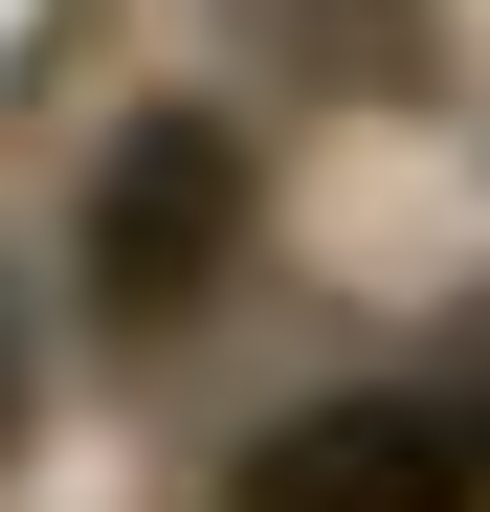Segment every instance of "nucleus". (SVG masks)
Masks as SVG:
<instances>
[{"label":"nucleus","instance_id":"1","mask_svg":"<svg viewBox=\"0 0 490 512\" xmlns=\"http://www.w3.org/2000/svg\"><path fill=\"white\" fill-rule=\"evenodd\" d=\"M223 245H245V134H223V112H134V134L90 156V312L179 334V312L223 290Z\"/></svg>","mask_w":490,"mask_h":512},{"label":"nucleus","instance_id":"2","mask_svg":"<svg viewBox=\"0 0 490 512\" xmlns=\"http://www.w3.org/2000/svg\"><path fill=\"white\" fill-rule=\"evenodd\" d=\"M223 512H490V423H468V379L312 401V423H268V446L223 468Z\"/></svg>","mask_w":490,"mask_h":512},{"label":"nucleus","instance_id":"3","mask_svg":"<svg viewBox=\"0 0 490 512\" xmlns=\"http://www.w3.org/2000/svg\"><path fill=\"white\" fill-rule=\"evenodd\" d=\"M0 446H23V290H0Z\"/></svg>","mask_w":490,"mask_h":512}]
</instances>
